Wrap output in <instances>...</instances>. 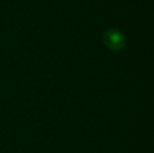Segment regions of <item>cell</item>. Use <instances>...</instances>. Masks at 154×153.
Returning a JSON list of instances; mask_svg holds the SVG:
<instances>
[{
    "instance_id": "obj_1",
    "label": "cell",
    "mask_w": 154,
    "mask_h": 153,
    "mask_svg": "<svg viewBox=\"0 0 154 153\" xmlns=\"http://www.w3.org/2000/svg\"><path fill=\"white\" fill-rule=\"evenodd\" d=\"M104 43L113 51H119L123 49L126 45V39L123 33L118 29H108L104 34Z\"/></svg>"
}]
</instances>
